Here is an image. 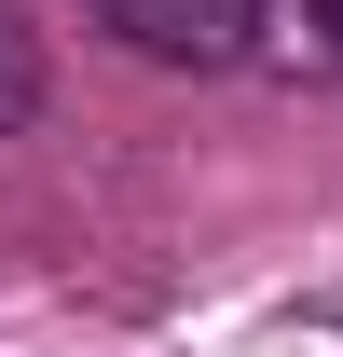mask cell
Returning <instances> with one entry per match:
<instances>
[{"label":"cell","instance_id":"1","mask_svg":"<svg viewBox=\"0 0 343 357\" xmlns=\"http://www.w3.org/2000/svg\"><path fill=\"white\" fill-rule=\"evenodd\" d=\"M96 28H124L137 55H165V69H220V55H247V0H83Z\"/></svg>","mask_w":343,"mask_h":357},{"label":"cell","instance_id":"2","mask_svg":"<svg viewBox=\"0 0 343 357\" xmlns=\"http://www.w3.org/2000/svg\"><path fill=\"white\" fill-rule=\"evenodd\" d=\"M247 55L275 83H343V0H247Z\"/></svg>","mask_w":343,"mask_h":357},{"label":"cell","instance_id":"3","mask_svg":"<svg viewBox=\"0 0 343 357\" xmlns=\"http://www.w3.org/2000/svg\"><path fill=\"white\" fill-rule=\"evenodd\" d=\"M28 110H42V55H28V28L0 14V137L28 124Z\"/></svg>","mask_w":343,"mask_h":357}]
</instances>
